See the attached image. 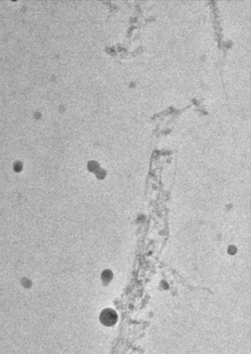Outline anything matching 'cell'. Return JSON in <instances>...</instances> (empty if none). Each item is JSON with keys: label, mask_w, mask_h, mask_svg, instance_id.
I'll use <instances>...</instances> for the list:
<instances>
[{"label": "cell", "mask_w": 251, "mask_h": 354, "mask_svg": "<svg viewBox=\"0 0 251 354\" xmlns=\"http://www.w3.org/2000/svg\"><path fill=\"white\" fill-rule=\"evenodd\" d=\"M116 318L115 313L111 309L104 310L101 315L102 322L106 325L114 324L116 321Z\"/></svg>", "instance_id": "1"}]
</instances>
